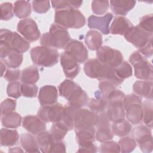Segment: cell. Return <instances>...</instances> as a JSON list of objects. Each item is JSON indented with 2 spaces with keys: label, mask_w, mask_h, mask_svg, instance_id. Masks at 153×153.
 <instances>
[{
  "label": "cell",
  "mask_w": 153,
  "mask_h": 153,
  "mask_svg": "<svg viewBox=\"0 0 153 153\" xmlns=\"http://www.w3.org/2000/svg\"><path fill=\"white\" fill-rule=\"evenodd\" d=\"M22 126L27 131L33 135H37L40 132L45 130V123L38 116L27 115L23 118Z\"/></svg>",
  "instance_id": "ac0fdd59"
},
{
  "label": "cell",
  "mask_w": 153,
  "mask_h": 153,
  "mask_svg": "<svg viewBox=\"0 0 153 153\" xmlns=\"http://www.w3.org/2000/svg\"><path fill=\"white\" fill-rule=\"evenodd\" d=\"M38 92V88L35 84H21L22 94L26 97H35Z\"/></svg>",
  "instance_id": "bcb514c9"
},
{
  "label": "cell",
  "mask_w": 153,
  "mask_h": 153,
  "mask_svg": "<svg viewBox=\"0 0 153 153\" xmlns=\"http://www.w3.org/2000/svg\"><path fill=\"white\" fill-rule=\"evenodd\" d=\"M128 60L134 67V75L137 78L141 80L152 81V65L139 50L132 53L129 57Z\"/></svg>",
  "instance_id": "5b68a950"
},
{
  "label": "cell",
  "mask_w": 153,
  "mask_h": 153,
  "mask_svg": "<svg viewBox=\"0 0 153 153\" xmlns=\"http://www.w3.org/2000/svg\"><path fill=\"white\" fill-rule=\"evenodd\" d=\"M16 108V101L11 99H5L1 103V116L14 112Z\"/></svg>",
  "instance_id": "c3c4849f"
},
{
  "label": "cell",
  "mask_w": 153,
  "mask_h": 153,
  "mask_svg": "<svg viewBox=\"0 0 153 153\" xmlns=\"http://www.w3.org/2000/svg\"><path fill=\"white\" fill-rule=\"evenodd\" d=\"M19 139L18 131L14 129L2 128L1 129V145L10 147L15 145Z\"/></svg>",
  "instance_id": "484cf974"
},
{
  "label": "cell",
  "mask_w": 153,
  "mask_h": 153,
  "mask_svg": "<svg viewBox=\"0 0 153 153\" xmlns=\"http://www.w3.org/2000/svg\"><path fill=\"white\" fill-rule=\"evenodd\" d=\"M36 138L41 152H49L50 146L54 141L50 131L44 130L36 135Z\"/></svg>",
  "instance_id": "836d02e7"
},
{
  "label": "cell",
  "mask_w": 153,
  "mask_h": 153,
  "mask_svg": "<svg viewBox=\"0 0 153 153\" xmlns=\"http://www.w3.org/2000/svg\"><path fill=\"white\" fill-rule=\"evenodd\" d=\"M39 79L38 68L35 66H30L23 69L21 72L20 80L24 84H35Z\"/></svg>",
  "instance_id": "1f68e13d"
},
{
  "label": "cell",
  "mask_w": 153,
  "mask_h": 153,
  "mask_svg": "<svg viewBox=\"0 0 153 153\" xmlns=\"http://www.w3.org/2000/svg\"><path fill=\"white\" fill-rule=\"evenodd\" d=\"M9 152H23V151L20 148V147H14V148H11L9 149L8 150Z\"/></svg>",
  "instance_id": "6f0895ef"
},
{
  "label": "cell",
  "mask_w": 153,
  "mask_h": 153,
  "mask_svg": "<svg viewBox=\"0 0 153 153\" xmlns=\"http://www.w3.org/2000/svg\"><path fill=\"white\" fill-rule=\"evenodd\" d=\"M21 115L16 112H13L1 116L2 125L8 128H17L20 126L22 123Z\"/></svg>",
  "instance_id": "d6a6232c"
},
{
  "label": "cell",
  "mask_w": 153,
  "mask_h": 153,
  "mask_svg": "<svg viewBox=\"0 0 153 153\" xmlns=\"http://www.w3.org/2000/svg\"><path fill=\"white\" fill-rule=\"evenodd\" d=\"M17 30L29 42L37 41L41 35L36 23L31 18L20 20L17 23Z\"/></svg>",
  "instance_id": "30bf717a"
},
{
  "label": "cell",
  "mask_w": 153,
  "mask_h": 153,
  "mask_svg": "<svg viewBox=\"0 0 153 153\" xmlns=\"http://www.w3.org/2000/svg\"><path fill=\"white\" fill-rule=\"evenodd\" d=\"M133 90L136 94L152 100V81H136L133 85Z\"/></svg>",
  "instance_id": "7402d4cb"
},
{
  "label": "cell",
  "mask_w": 153,
  "mask_h": 153,
  "mask_svg": "<svg viewBox=\"0 0 153 153\" xmlns=\"http://www.w3.org/2000/svg\"><path fill=\"white\" fill-rule=\"evenodd\" d=\"M151 128L146 125H139L132 130V136L139 143L140 150L144 153L151 152L153 149L152 136Z\"/></svg>",
  "instance_id": "52a82bcc"
},
{
  "label": "cell",
  "mask_w": 153,
  "mask_h": 153,
  "mask_svg": "<svg viewBox=\"0 0 153 153\" xmlns=\"http://www.w3.org/2000/svg\"><path fill=\"white\" fill-rule=\"evenodd\" d=\"M60 62L64 74L67 78L72 79L78 75L80 71L79 65L68 53L66 51L62 53Z\"/></svg>",
  "instance_id": "9a60e30c"
},
{
  "label": "cell",
  "mask_w": 153,
  "mask_h": 153,
  "mask_svg": "<svg viewBox=\"0 0 153 153\" xmlns=\"http://www.w3.org/2000/svg\"><path fill=\"white\" fill-rule=\"evenodd\" d=\"M13 32L7 29H1L0 31V46L9 47L13 36Z\"/></svg>",
  "instance_id": "f907efd6"
},
{
  "label": "cell",
  "mask_w": 153,
  "mask_h": 153,
  "mask_svg": "<svg viewBox=\"0 0 153 153\" xmlns=\"http://www.w3.org/2000/svg\"><path fill=\"white\" fill-rule=\"evenodd\" d=\"M63 109V106L59 103L41 106L37 112V116L45 123H56L60 121Z\"/></svg>",
  "instance_id": "8fae6325"
},
{
  "label": "cell",
  "mask_w": 153,
  "mask_h": 153,
  "mask_svg": "<svg viewBox=\"0 0 153 153\" xmlns=\"http://www.w3.org/2000/svg\"><path fill=\"white\" fill-rule=\"evenodd\" d=\"M30 47V42L25 39L17 32H14L13 38L10 44V47L20 53L26 52Z\"/></svg>",
  "instance_id": "4dcf8cb0"
},
{
  "label": "cell",
  "mask_w": 153,
  "mask_h": 153,
  "mask_svg": "<svg viewBox=\"0 0 153 153\" xmlns=\"http://www.w3.org/2000/svg\"><path fill=\"white\" fill-rule=\"evenodd\" d=\"M111 130L114 134L123 137L131 132L132 130V125L127 120L121 118L112 122Z\"/></svg>",
  "instance_id": "4316f807"
},
{
  "label": "cell",
  "mask_w": 153,
  "mask_h": 153,
  "mask_svg": "<svg viewBox=\"0 0 153 153\" xmlns=\"http://www.w3.org/2000/svg\"><path fill=\"white\" fill-rule=\"evenodd\" d=\"M114 69L117 76L123 81L130 78L133 75L132 67L130 64L126 61H123L118 66Z\"/></svg>",
  "instance_id": "74e56055"
},
{
  "label": "cell",
  "mask_w": 153,
  "mask_h": 153,
  "mask_svg": "<svg viewBox=\"0 0 153 153\" xmlns=\"http://www.w3.org/2000/svg\"><path fill=\"white\" fill-rule=\"evenodd\" d=\"M7 95L14 99L19 98L21 95V84L18 81L10 82L7 87Z\"/></svg>",
  "instance_id": "f6af8a7d"
},
{
  "label": "cell",
  "mask_w": 153,
  "mask_h": 153,
  "mask_svg": "<svg viewBox=\"0 0 153 153\" xmlns=\"http://www.w3.org/2000/svg\"><path fill=\"white\" fill-rule=\"evenodd\" d=\"M125 39L134 47L140 49L151 41H152V33L143 30L138 25L131 27L124 35Z\"/></svg>",
  "instance_id": "9c48e42d"
},
{
  "label": "cell",
  "mask_w": 153,
  "mask_h": 153,
  "mask_svg": "<svg viewBox=\"0 0 153 153\" xmlns=\"http://www.w3.org/2000/svg\"><path fill=\"white\" fill-rule=\"evenodd\" d=\"M78 85L71 79H65L58 87V91L60 96L66 100Z\"/></svg>",
  "instance_id": "f35d334b"
},
{
  "label": "cell",
  "mask_w": 153,
  "mask_h": 153,
  "mask_svg": "<svg viewBox=\"0 0 153 153\" xmlns=\"http://www.w3.org/2000/svg\"><path fill=\"white\" fill-rule=\"evenodd\" d=\"M71 41L70 35L67 29L53 23L51 25L49 32L44 33L40 38V44L42 46L54 48H65Z\"/></svg>",
  "instance_id": "7a4b0ae2"
},
{
  "label": "cell",
  "mask_w": 153,
  "mask_h": 153,
  "mask_svg": "<svg viewBox=\"0 0 153 153\" xmlns=\"http://www.w3.org/2000/svg\"><path fill=\"white\" fill-rule=\"evenodd\" d=\"M118 143L121 148V152L129 153L132 152L136 147L137 142L133 137L126 136L120 139Z\"/></svg>",
  "instance_id": "60d3db41"
},
{
  "label": "cell",
  "mask_w": 153,
  "mask_h": 153,
  "mask_svg": "<svg viewBox=\"0 0 153 153\" xmlns=\"http://www.w3.org/2000/svg\"><path fill=\"white\" fill-rule=\"evenodd\" d=\"M87 105L91 111L99 114L106 111L108 102L101 95L99 97L96 96V98H91L88 100Z\"/></svg>",
  "instance_id": "d590c367"
},
{
  "label": "cell",
  "mask_w": 153,
  "mask_h": 153,
  "mask_svg": "<svg viewBox=\"0 0 153 153\" xmlns=\"http://www.w3.org/2000/svg\"><path fill=\"white\" fill-rule=\"evenodd\" d=\"M86 23L84 15L78 10L73 8L56 10L54 23L66 29H79Z\"/></svg>",
  "instance_id": "3957f363"
},
{
  "label": "cell",
  "mask_w": 153,
  "mask_h": 153,
  "mask_svg": "<svg viewBox=\"0 0 153 153\" xmlns=\"http://www.w3.org/2000/svg\"><path fill=\"white\" fill-rule=\"evenodd\" d=\"M102 35L96 30L88 31L85 37V43L87 47L92 51L98 50L102 44Z\"/></svg>",
  "instance_id": "f546056e"
},
{
  "label": "cell",
  "mask_w": 153,
  "mask_h": 153,
  "mask_svg": "<svg viewBox=\"0 0 153 153\" xmlns=\"http://www.w3.org/2000/svg\"><path fill=\"white\" fill-rule=\"evenodd\" d=\"M65 143L62 140H54L52 143L49 152H66Z\"/></svg>",
  "instance_id": "f5cc1de1"
},
{
  "label": "cell",
  "mask_w": 153,
  "mask_h": 153,
  "mask_svg": "<svg viewBox=\"0 0 153 153\" xmlns=\"http://www.w3.org/2000/svg\"><path fill=\"white\" fill-rule=\"evenodd\" d=\"M132 26L131 22L127 18L123 16H117L109 27V32L113 35H124Z\"/></svg>",
  "instance_id": "44dd1931"
},
{
  "label": "cell",
  "mask_w": 153,
  "mask_h": 153,
  "mask_svg": "<svg viewBox=\"0 0 153 153\" xmlns=\"http://www.w3.org/2000/svg\"><path fill=\"white\" fill-rule=\"evenodd\" d=\"M109 6V1H93L91 2L92 11L97 15L104 14L108 10Z\"/></svg>",
  "instance_id": "7bdbcfd3"
},
{
  "label": "cell",
  "mask_w": 153,
  "mask_h": 153,
  "mask_svg": "<svg viewBox=\"0 0 153 153\" xmlns=\"http://www.w3.org/2000/svg\"><path fill=\"white\" fill-rule=\"evenodd\" d=\"M98 122V114L85 108L78 109L74 117V128L96 126Z\"/></svg>",
  "instance_id": "7c38bea8"
},
{
  "label": "cell",
  "mask_w": 153,
  "mask_h": 153,
  "mask_svg": "<svg viewBox=\"0 0 153 153\" xmlns=\"http://www.w3.org/2000/svg\"><path fill=\"white\" fill-rule=\"evenodd\" d=\"M30 57L33 63L37 66L51 67L57 63L59 53L56 48L41 45L31 49Z\"/></svg>",
  "instance_id": "277c9868"
},
{
  "label": "cell",
  "mask_w": 153,
  "mask_h": 153,
  "mask_svg": "<svg viewBox=\"0 0 153 153\" xmlns=\"http://www.w3.org/2000/svg\"><path fill=\"white\" fill-rule=\"evenodd\" d=\"M99 152L102 153L121 152V148L118 143L109 140L102 143L100 146Z\"/></svg>",
  "instance_id": "b9f144b4"
},
{
  "label": "cell",
  "mask_w": 153,
  "mask_h": 153,
  "mask_svg": "<svg viewBox=\"0 0 153 153\" xmlns=\"http://www.w3.org/2000/svg\"><path fill=\"white\" fill-rule=\"evenodd\" d=\"M97 130L96 131V139L101 143L112 140L114 134L112 131L110 122L104 121L99 122L96 125Z\"/></svg>",
  "instance_id": "d4e9b609"
},
{
  "label": "cell",
  "mask_w": 153,
  "mask_h": 153,
  "mask_svg": "<svg viewBox=\"0 0 153 153\" xmlns=\"http://www.w3.org/2000/svg\"><path fill=\"white\" fill-rule=\"evenodd\" d=\"M14 15L19 19H26L31 13V5L27 1H17L14 4Z\"/></svg>",
  "instance_id": "e575fe53"
},
{
  "label": "cell",
  "mask_w": 153,
  "mask_h": 153,
  "mask_svg": "<svg viewBox=\"0 0 153 153\" xmlns=\"http://www.w3.org/2000/svg\"><path fill=\"white\" fill-rule=\"evenodd\" d=\"M81 108V107L68 103L63 106V109L59 123L62 124L68 131L74 128V117L76 111Z\"/></svg>",
  "instance_id": "d6986e66"
},
{
  "label": "cell",
  "mask_w": 153,
  "mask_h": 153,
  "mask_svg": "<svg viewBox=\"0 0 153 153\" xmlns=\"http://www.w3.org/2000/svg\"><path fill=\"white\" fill-rule=\"evenodd\" d=\"M14 5L11 2H4L1 4V20H9L14 16Z\"/></svg>",
  "instance_id": "ee69618b"
},
{
  "label": "cell",
  "mask_w": 153,
  "mask_h": 153,
  "mask_svg": "<svg viewBox=\"0 0 153 153\" xmlns=\"http://www.w3.org/2000/svg\"><path fill=\"white\" fill-rule=\"evenodd\" d=\"M97 59L111 68H115L123 61L121 51L107 45L101 46L96 53Z\"/></svg>",
  "instance_id": "ba28073f"
},
{
  "label": "cell",
  "mask_w": 153,
  "mask_h": 153,
  "mask_svg": "<svg viewBox=\"0 0 153 153\" xmlns=\"http://www.w3.org/2000/svg\"><path fill=\"white\" fill-rule=\"evenodd\" d=\"M84 71L87 76L90 78L106 81L115 87L123 82L116 75L114 69L99 61L97 59L88 60L84 65Z\"/></svg>",
  "instance_id": "6da1fadb"
},
{
  "label": "cell",
  "mask_w": 153,
  "mask_h": 153,
  "mask_svg": "<svg viewBox=\"0 0 153 153\" xmlns=\"http://www.w3.org/2000/svg\"><path fill=\"white\" fill-rule=\"evenodd\" d=\"M20 74L21 72L19 69L8 68L6 70L3 76L4 79L9 82L17 81L21 76Z\"/></svg>",
  "instance_id": "816d5d0a"
},
{
  "label": "cell",
  "mask_w": 153,
  "mask_h": 153,
  "mask_svg": "<svg viewBox=\"0 0 153 153\" xmlns=\"http://www.w3.org/2000/svg\"><path fill=\"white\" fill-rule=\"evenodd\" d=\"M138 26L143 30L152 33L153 30V16L152 14L143 16L139 23Z\"/></svg>",
  "instance_id": "7dc6e473"
},
{
  "label": "cell",
  "mask_w": 153,
  "mask_h": 153,
  "mask_svg": "<svg viewBox=\"0 0 153 153\" xmlns=\"http://www.w3.org/2000/svg\"><path fill=\"white\" fill-rule=\"evenodd\" d=\"M113 19L112 14L108 13L103 16L91 15L88 18V26L90 29L100 30L103 34L109 33V25Z\"/></svg>",
  "instance_id": "2e32d148"
},
{
  "label": "cell",
  "mask_w": 153,
  "mask_h": 153,
  "mask_svg": "<svg viewBox=\"0 0 153 153\" xmlns=\"http://www.w3.org/2000/svg\"><path fill=\"white\" fill-rule=\"evenodd\" d=\"M20 141L21 146L27 152H39L41 151L36 138L31 133H22Z\"/></svg>",
  "instance_id": "f1b7e54d"
},
{
  "label": "cell",
  "mask_w": 153,
  "mask_h": 153,
  "mask_svg": "<svg viewBox=\"0 0 153 153\" xmlns=\"http://www.w3.org/2000/svg\"><path fill=\"white\" fill-rule=\"evenodd\" d=\"M152 100L146 99L142 103L143 108V118L144 124L150 128H152L153 121V104Z\"/></svg>",
  "instance_id": "8d00e7d4"
},
{
  "label": "cell",
  "mask_w": 153,
  "mask_h": 153,
  "mask_svg": "<svg viewBox=\"0 0 153 153\" xmlns=\"http://www.w3.org/2000/svg\"><path fill=\"white\" fill-rule=\"evenodd\" d=\"M51 3L52 4V7L55 8L56 10L72 8L71 1H51Z\"/></svg>",
  "instance_id": "db71d44e"
},
{
  "label": "cell",
  "mask_w": 153,
  "mask_h": 153,
  "mask_svg": "<svg viewBox=\"0 0 153 153\" xmlns=\"http://www.w3.org/2000/svg\"><path fill=\"white\" fill-rule=\"evenodd\" d=\"M1 60L9 68L16 69L23 62V54L12 50L9 47L0 46Z\"/></svg>",
  "instance_id": "5bb4252c"
},
{
  "label": "cell",
  "mask_w": 153,
  "mask_h": 153,
  "mask_svg": "<svg viewBox=\"0 0 153 153\" xmlns=\"http://www.w3.org/2000/svg\"><path fill=\"white\" fill-rule=\"evenodd\" d=\"M67 100L68 103L82 107L87 105L88 98L86 92L78 85L72 92Z\"/></svg>",
  "instance_id": "83f0119b"
},
{
  "label": "cell",
  "mask_w": 153,
  "mask_h": 153,
  "mask_svg": "<svg viewBox=\"0 0 153 153\" xmlns=\"http://www.w3.org/2000/svg\"><path fill=\"white\" fill-rule=\"evenodd\" d=\"M127 120L132 124H140L143 118L142 102H134L124 108Z\"/></svg>",
  "instance_id": "ffe728a7"
},
{
  "label": "cell",
  "mask_w": 153,
  "mask_h": 153,
  "mask_svg": "<svg viewBox=\"0 0 153 153\" xmlns=\"http://www.w3.org/2000/svg\"><path fill=\"white\" fill-rule=\"evenodd\" d=\"M112 11L119 16H126L132 10L136 3V1H110Z\"/></svg>",
  "instance_id": "603a6c76"
},
{
  "label": "cell",
  "mask_w": 153,
  "mask_h": 153,
  "mask_svg": "<svg viewBox=\"0 0 153 153\" xmlns=\"http://www.w3.org/2000/svg\"><path fill=\"white\" fill-rule=\"evenodd\" d=\"M76 140L78 144V152H96L97 147L94 143L96 130L94 126L75 128Z\"/></svg>",
  "instance_id": "8992f818"
},
{
  "label": "cell",
  "mask_w": 153,
  "mask_h": 153,
  "mask_svg": "<svg viewBox=\"0 0 153 153\" xmlns=\"http://www.w3.org/2000/svg\"><path fill=\"white\" fill-rule=\"evenodd\" d=\"M6 65L3 62L1 61V76H4L6 71Z\"/></svg>",
  "instance_id": "9f6ffc18"
},
{
  "label": "cell",
  "mask_w": 153,
  "mask_h": 153,
  "mask_svg": "<svg viewBox=\"0 0 153 153\" xmlns=\"http://www.w3.org/2000/svg\"><path fill=\"white\" fill-rule=\"evenodd\" d=\"M105 112L110 122H113L121 118H125L126 117L125 109L123 106V102L108 104Z\"/></svg>",
  "instance_id": "cb8c5ba5"
},
{
  "label": "cell",
  "mask_w": 153,
  "mask_h": 153,
  "mask_svg": "<svg viewBox=\"0 0 153 153\" xmlns=\"http://www.w3.org/2000/svg\"><path fill=\"white\" fill-rule=\"evenodd\" d=\"M65 51L68 53L78 63H83L88 59V51L84 44L78 40L71 39L65 47Z\"/></svg>",
  "instance_id": "4fadbf2b"
},
{
  "label": "cell",
  "mask_w": 153,
  "mask_h": 153,
  "mask_svg": "<svg viewBox=\"0 0 153 153\" xmlns=\"http://www.w3.org/2000/svg\"><path fill=\"white\" fill-rule=\"evenodd\" d=\"M32 8L36 13H45L48 11L50 8V2L49 1H32Z\"/></svg>",
  "instance_id": "681fc988"
},
{
  "label": "cell",
  "mask_w": 153,
  "mask_h": 153,
  "mask_svg": "<svg viewBox=\"0 0 153 153\" xmlns=\"http://www.w3.org/2000/svg\"><path fill=\"white\" fill-rule=\"evenodd\" d=\"M38 98L41 106L55 104L58 99L57 89L54 85H44L39 89Z\"/></svg>",
  "instance_id": "e0dca14e"
},
{
  "label": "cell",
  "mask_w": 153,
  "mask_h": 153,
  "mask_svg": "<svg viewBox=\"0 0 153 153\" xmlns=\"http://www.w3.org/2000/svg\"><path fill=\"white\" fill-rule=\"evenodd\" d=\"M68 130L60 123L57 122L53 123L51 127L50 133L54 140H62L66 134Z\"/></svg>",
  "instance_id": "ab89813d"
},
{
  "label": "cell",
  "mask_w": 153,
  "mask_h": 153,
  "mask_svg": "<svg viewBox=\"0 0 153 153\" xmlns=\"http://www.w3.org/2000/svg\"><path fill=\"white\" fill-rule=\"evenodd\" d=\"M152 41L149 42L142 48L139 49V52L145 57H151L152 56Z\"/></svg>",
  "instance_id": "11a10c76"
}]
</instances>
